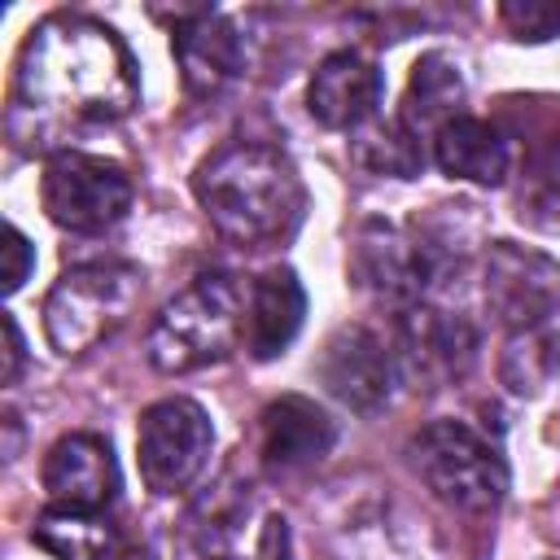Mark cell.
<instances>
[{
	"mask_svg": "<svg viewBox=\"0 0 560 560\" xmlns=\"http://www.w3.org/2000/svg\"><path fill=\"white\" fill-rule=\"evenodd\" d=\"M140 105V70L122 35L88 13H52L31 26L9 96V140L48 149L66 131L109 127Z\"/></svg>",
	"mask_w": 560,
	"mask_h": 560,
	"instance_id": "6da1fadb",
	"label": "cell"
},
{
	"mask_svg": "<svg viewBox=\"0 0 560 560\" xmlns=\"http://www.w3.org/2000/svg\"><path fill=\"white\" fill-rule=\"evenodd\" d=\"M192 192L214 232L241 249L284 245L306 214V184L293 158L254 140H232L201 158Z\"/></svg>",
	"mask_w": 560,
	"mask_h": 560,
	"instance_id": "7a4b0ae2",
	"label": "cell"
},
{
	"mask_svg": "<svg viewBox=\"0 0 560 560\" xmlns=\"http://www.w3.org/2000/svg\"><path fill=\"white\" fill-rule=\"evenodd\" d=\"M249 280L232 271H201L179 289L149 328V363L166 376H184L223 363L245 341Z\"/></svg>",
	"mask_w": 560,
	"mask_h": 560,
	"instance_id": "3957f363",
	"label": "cell"
},
{
	"mask_svg": "<svg viewBox=\"0 0 560 560\" xmlns=\"http://www.w3.org/2000/svg\"><path fill=\"white\" fill-rule=\"evenodd\" d=\"M407 459L416 477L464 516H490L508 494L503 451L468 420H429L411 433Z\"/></svg>",
	"mask_w": 560,
	"mask_h": 560,
	"instance_id": "277c9868",
	"label": "cell"
},
{
	"mask_svg": "<svg viewBox=\"0 0 560 560\" xmlns=\"http://www.w3.org/2000/svg\"><path fill=\"white\" fill-rule=\"evenodd\" d=\"M144 293V276L131 262H79L57 276L44 298V337L57 354H88L114 337Z\"/></svg>",
	"mask_w": 560,
	"mask_h": 560,
	"instance_id": "5b68a950",
	"label": "cell"
},
{
	"mask_svg": "<svg viewBox=\"0 0 560 560\" xmlns=\"http://www.w3.org/2000/svg\"><path fill=\"white\" fill-rule=\"evenodd\" d=\"M39 197L57 228L74 236H101L127 219L136 188L118 162L83 153V149H57L44 162Z\"/></svg>",
	"mask_w": 560,
	"mask_h": 560,
	"instance_id": "8992f818",
	"label": "cell"
},
{
	"mask_svg": "<svg viewBox=\"0 0 560 560\" xmlns=\"http://www.w3.org/2000/svg\"><path fill=\"white\" fill-rule=\"evenodd\" d=\"M350 267L368 293L407 311L416 302H429V289L442 284V276L451 271V254L429 232H407L398 223L368 219L354 236Z\"/></svg>",
	"mask_w": 560,
	"mask_h": 560,
	"instance_id": "52a82bcc",
	"label": "cell"
},
{
	"mask_svg": "<svg viewBox=\"0 0 560 560\" xmlns=\"http://www.w3.org/2000/svg\"><path fill=\"white\" fill-rule=\"evenodd\" d=\"M214 446V429L201 402L171 394L158 398L153 407H144L140 429H136V459H140V477L153 494H179L188 490Z\"/></svg>",
	"mask_w": 560,
	"mask_h": 560,
	"instance_id": "ba28073f",
	"label": "cell"
},
{
	"mask_svg": "<svg viewBox=\"0 0 560 560\" xmlns=\"http://www.w3.org/2000/svg\"><path fill=\"white\" fill-rule=\"evenodd\" d=\"M402 385L411 389H438L455 376L468 372V363L477 359V328L446 306L433 302H416L407 311L394 315V332H389Z\"/></svg>",
	"mask_w": 560,
	"mask_h": 560,
	"instance_id": "9c48e42d",
	"label": "cell"
},
{
	"mask_svg": "<svg viewBox=\"0 0 560 560\" xmlns=\"http://www.w3.org/2000/svg\"><path fill=\"white\" fill-rule=\"evenodd\" d=\"M481 302L494 324L534 332L560 306V262L538 249L494 241L481 258Z\"/></svg>",
	"mask_w": 560,
	"mask_h": 560,
	"instance_id": "30bf717a",
	"label": "cell"
},
{
	"mask_svg": "<svg viewBox=\"0 0 560 560\" xmlns=\"http://www.w3.org/2000/svg\"><path fill=\"white\" fill-rule=\"evenodd\" d=\"M315 376H319V385L337 402H346L359 416L385 411L389 398H394V389L402 385V372H398V359H394L389 337H381L368 324H341L324 341L319 363H315Z\"/></svg>",
	"mask_w": 560,
	"mask_h": 560,
	"instance_id": "8fae6325",
	"label": "cell"
},
{
	"mask_svg": "<svg viewBox=\"0 0 560 560\" xmlns=\"http://www.w3.org/2000/svg\"><path fill=\"white\" fill-rule=\"evenodd\" d=\"M171 18V52L179 61L188 96L206 101L232 88L245 74V35L219 13V9H175V13H153Z\"/></svg>",
	"mask_w": 560,
	"mask_h": 560,
	"instance_id": "7c38bea8",
	"label": "cell"
},
{
	"mask_svg": "<svg viewBox=\"0 0 560 560\" xmlns=\"http://www.w3.org/2000/svg\"><path fill=\"white\" fill-rule=\"evenodd\" d=\"M39 481L52 499V508H70V512H109L118 499V459L109 438L101 433H66L52 442V451L44 455Z\"/></svg>",
	"mask_w": 560,
	"mask_h": 560,
	"instance_id": "4fadbf2b",
	"label": "cell"
},
{
	"mask_svg": "<svg viewBox=\"0 0 560 560\" xmlns=\"http://www.w3.org/2000/svg\"><path fill=\"white\" fill-rule=\"evenodd\" d=\"M337 446V424L328 411L302 394H280L276 402L262 407L258 424V455L271 477H298L311 472L315 464L328 459Z\"/></svg>",
	"mask_w": 560,
	"mask_h": 560,
	"instance_id": "5bb4252c",
	"label": "cell"
},
{
	"mask_svg": "<svg viewBox=\"0 0 560 560\" xmlns=\"http://www.w3.org/2000/svg\"><path fill=\"white\" fill-rule=\"evenodd\" d=\"M381 88H385L381 70L363 52L337 48L315 66V74L306 83V109L328 131H359L363 122L376 118Z\"/></svg>",
	"mask_w": 560,
	"mask_h": 560,
	"instance_id": "9a60e30c",
	"label": "cell"
},
{
	"mask_svg": "<svg viewBox=\"0 0 560 560\" xmlns=\"http://www.w3.org/2000/svg\"><path fill=\"white\" fill-rule=\"evenodd\" d=\"M306 319V289L293 267H267L249 280L245 306V350L254 359H276L298 337Z\"/></svg>",
	"mask_w": 560,
	"mask_h": 560,
	"instance_id": "2e32d148",
	"label": "cell"
},
{
	"mask_svg": "<svg viewBox=\"0 0 560 560\" xmlns=\"http://www.w3.org/2000/svg\"><path fill=\"white\" fill-rule=\"evenodd\" d=\"M429 158L442 175L468 179L481 188H499L512 171V149H508L503 131L490 127L486 118H472V114L442 122L438 136L429 140Z\"/></svg>",
	"mask_w": 560,
	"mask_h": 560,
	"instance_id": "e0dca14e",
	"label": "cell"
},
{
	"mask_svg": "<svg viewBox=\"0 0 560 560\" xmlns=\"http://www.w3.org/2000/svg\"><path fill=\"white\" fill-rule=\"evenodd\" d=\"M464 74L455 66V57L446 52H424L411 70V83H407V96H402V109H398V122L416 136V140H433L442 122L459 118L464 109Z\"/></svg>",
	"mask_w": 560,
	"mask_h": 560,
	"instance_id": "ac0fdd59",
	"label": "cell"
},
{
	"mask_svg": "<svg viewBox=\"0 0 560 560\" xmlns=\"http://www.w3.org/2000/svg\"><path fill=\"white\" fill-rule=\"evenodd\" d=\"M31 538L52 551L57 560H122L118 529L109 525L105 512H70V508H48Z\"/></svg>",
	"mask_w": 560,
	"mask_h": 560,
	"instance_id": "d6986e66",
	"label": "cell"
},
{
	"mask_svg": "<svg viewBox=\"0 0 560 560\" xmlns=\"http://www.w3.org/2000/svg\"><path fill=\"white\" fill-rule=\"evenodd\" d=\"M350 149H354V162H359L363 171H372V175H394V179H411V175H420L424 162H429V144L416 140L398 118H389V122H381V118L363 122V127L354 131Z\"/></svg>",
	"mask_w": 560,
	"mask_h": 560,
	"instance_id": "ffe728a7",
	"label": "cell"
},
{
	"mask_svg": "<svg viewBox=\"0 0 560 560\" xmlns=\"http://www.w3.org/2000/svg\"><path fill=\"white\" fill-rule=\"evenodd\" d=\"M499 18L512 31V39L542 44V39L560 35V4L556 0H508V4H499Z\"/></svg>",
	"mask_w": 560,
	"mask_h": 560,
	"instance_id": "44dd1931",
	"label": "cell"
},
{
	"mask_svg": "<svg viewBox=\"0 0 560 560\" xmlns=\"http://www.w3.org/2000/svg\"><path fill=\"white\" fill-rule=\"evenodd\" d=\"M547 341H538V337H529L525 332V341H512V350H508V359L503 363H525L521 372H508L503 381L516 389V394H538L542 389V381L551 376V359H547Z\"/></svg>",
	"mask_w": 560,
	"mask_h": 560,
	"instance_id": "7402d4cb",
	"label": "cell"
},
{
	"mask_svg": "<svg viewBox=\"0 0 560 560\" xmlns=\"http://www.w3.org/2000/svg\"><path fill=\"white\" fill-rule=\"evenodd\" d=\"M4 241H9V245H4V289L18 293V289L26 284V276L35 271V245H31L13 223H9V232H4Z\"/></svg>",
	"mask_w": 560,
	"mask_h": 560,
	"instance_id": "603a6c76",
	"label": "cell"
},
{
	"mask_svg": "<svg viewBox=\"0 0 560 560\" xmlns=\"http://www.w3.org/2000/svg\"><path fill=\"white\" fill-rule=\"evenodd\" d=\"M4 341H9V350H4V385H13L18 372H22V328H18L13 315H4Z\"/></svg>",
	"mask_w": 560,
	"mask_h": 560,
	"instance_id": "cb8c5ba5",
	"label": "cell"
},
{
	"mask_svg": "<svg viewBox=\"0 0 560 560\" xmlns=\"http://www.w3.org/2000/svg\"><path fill=\"white\" fill-rule=\"evenodd\" d=\"M219 560H241V556H219Z\"/></svg>",
	"mask_w": 560,
	"mask_h": 560,
	"instance_id": "d4e9b609",
	"label": "cell"
}]
</instances>
